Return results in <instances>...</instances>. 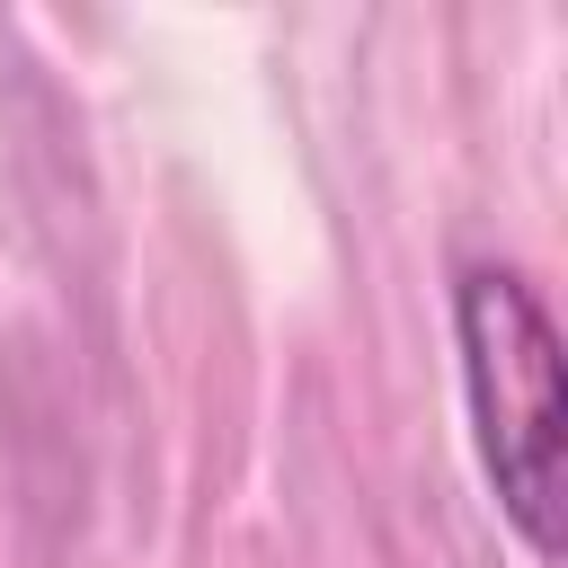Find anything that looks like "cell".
<instances>
[{
  "label": "cell",
  "mask_w": 568,
  "mask_h": 568,
  "mask_svg": "<svg viewBox=\"0 0 568 568\" xmlns=\"http://www.w3.org/2000/svg\"><path fill=\"white\" fill-rule=\"evenodd\" d=\"M453 328H462V390H470L497 506L550 559L559 550V426H568L559 328L515 266H470L453 293Z\"/></svg>",
  "instance_id": "6da1fadb"
}]
</instances>
